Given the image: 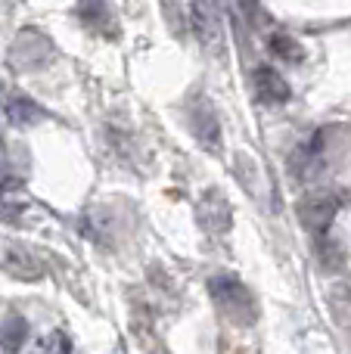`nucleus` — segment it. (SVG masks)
Returning <instances> with one entry per match:
<instances>
[{
    "label": "nucleus",
    "mask_w": 351,
    "mask_h": 354,
    "mask_svg": "<svg viewBox=\"0 0 351 354\" xmlns=\"http://www.w3.org/2000/svg\"><path fill=\"white\" fill-rule=\"evenodd\" d=\"M255 91H258V97L265 103H283V100H290V84L283 81V75L267 66H261L255 72Z\"/></svg>",
    "instance_id": "nucleus-10"
},
{
    "label": "nucleus",
    "mask_w": 351,
    "mask_h": 354,
    "mask_svg": "<svg viewBox=\"0 0 351 354\" xmlns=\"http://www.w3.org/2000/svg\"><path fill=\"white\" fill-rule=\"evenodd\" d=\"M3 112H6V122H10L12 128H31V124L44 122V109L28 97H6Z\"/></svg>",
    "instance_id": "nucleus-9"
},
{
    "label": "nucleus",
    "mask_w": 351,
    "mask_h": 354,
    "mask_svg": "<svg viewBox=\"0 0 351 354\" xmlns=\"http://www.w3.org/2000/svg\"><path fill=\"white\" fill-rule=\"evenodd\" d=\"M35 354H72V342H68L66 333L53 330L35 345Z\"/></svg>",
    "instance_id": "nucleus-13"
},
{
    "label": "nucleus",
    "mask_w": 351,
    "mask_h": 354,
    "mask_svg": "<svg viewBox=\"0 0 351 354\" xmlns=\"http://www.w3.org/2000/svg\"><path fill=\"white\" fill-rule=\"evenodd\" d=\"M78 19L87 31L106 37V41H115L122 35V25H118V16L106 0H81L78 3Z\"/></svg>",
    "instance_id": "nucleus-3"
},
{
    "label": "nucleus",
    "mask_w": 351,
    "mask_h": 354,
    "mask_svg": "<svg viewBox=\"0 0 351 354\" xmlns=\"http://www.w3.org/2000/svg\"><path fill=\"white\" fill-rule=\"evenodd\" d=\"M199 224L205 227L209 233H227L230 230V205L218 189H209L199 202Z\"/></svg>",
    "instance_id": "nucleus-6"
},
{
    "label": "nucleus",
    "mask_w": 351,
    "mask_h": 354,
    "mask_svg": "<svg viewBox=\"0 0 351 354\" xmlns=\"http://www.w3.org/2000/svg\"><path fill=\"white\" fill-rule=\"evenodd\" d=\"M28 205H31V193L25 189V183L19 177H6L0 183V214L16 221Z\"/></svg>",
    "instance_id": "nucleus-8"
},
{
    "label": "nucleus",
    "mask_w": 351,
    "mask_h": 354,
    "mask_svg": "<svg viewBox=\"0 0 351 354\" xmlns=\"http://www.w3.org/2000/svg\"><path fill=\"white\" fill-rule=\"evenodd\" d=\"M209 292L215 299L218 311L230 320L234 326H252L258 320V301L249 292V286H243L234 274H218L209 280Z\"/></svg>",
    "instance_id": "nucleus-1"
},
{
    "label": "nucleus",
    "mask_w": 351,
    "mask_h": 354,
    "mask_svg": "<svg viewBox=\"0 0 351 354\" xmlns=\"http://www.w3.org/2000/svg\"><path fill=\"white\" fill-rule=\"evenodd\" d=\"M28 320L19 317V314H10V317L0 320V351L3 354H19L22 345L28 342Z\"/></svg>",
    "instance_id": "nucleus-11"
},
{
    "label": "nucleus",
    "mask_w": 351,
    "mask_h": 354,
    "mask_svg": "<svg viewBox=\"0 0 351 354\" xmlns=\"http://www.w3.org/2000/svg\"><path fill=\"white\" fill-rule=\"evenodd\" d=\"M3 270L16 280H25V283H35L44 277V264L28 245L22 243H10L3 249Z\"/></svg>",
    "instance_id": "nucleus-4"
},
{
    "label": "nucleus",
    "mask_w": 351,
    "mask_h": 354,
    "mask_svg": "<svg viewBox=\"0 0 351 354\" xmlns=\"http://www.w3.org/2000/svg\"><path fill=\"white\" fill-rule=\"evenodd\" d=\"M50 59H53V44H50L44 35H37V31H22L10 50V62H12V68H19V72L44 68Z\"/></svg>",
    "instance_id": "nucleus-2"
},
{
    "label": "nucleus",
    "mask_w": 351,
    "mask_h": 354,
    "mask_svg": "<svg viewBox=\"0 0 351 354\" xmlns=\"http://www.w3.org/2000/svg\"><path fill=\"white\" fill-rule=\"evenodd\" d=\"M271 47H274V53H277L280 59H286V62H302L305 59L302 44L292 41V37H274Z\"/></svg>",
    "instance_id": "nucleus-14"
},
{
    "label": "nucleus",
    "mask_w": 351,
    "mask_h": 354,
    "mask_svg": "<svg viewBox=\"0 0 351 354\" xmlns=\"http://www.w3.org/2000/svg\"><path fill=\"white\" fill-rule=\"evenodd\" d=\"M190 22L196 37L205 47L221 41V22H218V12L211 6V0H190Z\"/></svg>",
    "instance_id": "nucleus-7"
},
{
    "label": "nucleus",
    "mask_w": 351,
    "mask_h": 354,
    "mask_svg": "<svg viewBox=\"0 0 351 354\" xmlns=\"http://www.w3.org/2000/svg\"><path fill=\"white\" fill-rule=\"evenodd\" d=\"M333 212H336L333 196H311V199L302 205V221L314 233H323L327 230V224L333 221Z\"/></svg>",
    "instance_id": "nucleus-12"
},
{
    "label": "nucleus",
    "mask_w": 351,
    "mask_h": 354,
    "mask_svg": "<svg viewBox=\"0 0 351 354\" xmlns=\"http://www.w3.org/2000/svg\"><path fill=\"white\" fill-rule=\"evenodd\" d=\"M190 128L205 149H211V153L221 149V124H218L215 109H211L205 100H199V103L190 109Z\"/></svg>",
    "instance_id": "nucleus-5"
}]
</instances>
